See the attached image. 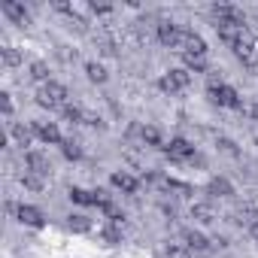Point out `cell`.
Masks as SVG:
<instances>
[{
    "instance_id": "obj_36",
    "label": "cell",
    "mask_w": 258,
    "mask_h": 258,
    "mask_svg": "<svg viewBox=\"0 0 258 258\" xmlns=\"http://www.w3.org/2000/svg\"><path fill=\"white\" fill-rule=\"evenodd\" d=\"M252 115H255V118H258V103H255V106H252Z\"/></svg>"
},
{
    "instance_id": "obj_14",
    "label": "cell",
    "mask_w": 258,
    "mask_h": 258,
    "mask_svg": "<svg viewBox=\"0 0 258 258\" xmlns=\"http://www.w3.org/2000/svg\"><path fill=\"white\" fill-rule=\"evenodd\" d=\"M109 185L118 188L121 195H134V191L140 188V179H137L134 173H127V170H115V173L109 176Z\"/></svg>"
},
{
    "instance_id": "obj_27",
    "label": "cell",
    "mask_w": 258,
    "mask_h": 258,
    "mask_svg": "<svg viewBox=\"0 0 258 258\" xmlns=\"http://www.w3.org/2000/svg\"><path fill=\"white\" fill-rule=\"evenodd\" d=\"M164 258H191V249L185 243H167L164 246Z\"/></svg>"
},
{
    "instance_id": "obj_19",
    "label": "cell",
    "mask_w": 258,
    "mask_h": 258,
    "mask_svg": "<svg viewBox=\"0 0 258 258\" xmlns=\"http://www.w3.org/2000/svg\"><path fill=\"white\" fill-rule=\"evenodd\" d=\"M191 219H195V222H201V225H210V222H216L213 204H207V201H201V204H191Z\"/></svg>"
},
{
    "instance_id": "obj_15",
    "label": "cell",
    "mask_w": 258,
    "mask_h": 258,
    "mask_svg": "<svg viewBox=\"0 0 258 258\" xmlns=\"http://www.w3.org/2000/svg\"><path fill=\"white\" fill-rule=\"evenodd\" d=\"M231 52L237 55V61H240V64H246V67H258V52H255V43H252L249 37H246V40H240Z\"/></svg>"
},
{
    "instance_id": "obj_34",
    "label": "cell",
    "mask_w": 258,
    "mask_h": 258,
    "mask_svg": "<svg viewBox=\"0 0 258 258\" xmlns=\"http://www.w3.org/2000/svg\"><path fill=\"white\" fill-rule=\"evenodd\" d=\"M164 188L179 191V195H191V185H185V182H179V179H164Z\"/></svg>"
},
{
    "instance_id": "obj_35",
    "label": "cell",
    "mask_w": 258,
    "mask_h": 258,
    "mask_svg": "<svg viewBox=\"0 0 258 258\" xmlns=\"http://www.w3.org/2000/svg\"><path fill=\"white\" fill-rule=\"evenodd\" d=\"M88 10H91L94 16H106V13H112V7H97V4H91Z\"/></svg>"
},
{
    "instance_id": "obj_5",
    "label": "cell",
    "mask_w": 258,
    "mask_h": 258,
    "mask_svg": "<svg viewBox=\"0 0 258 258\" xmlns=\"http://www.w3.org/2000/svg\"><path fill=\"white\" fill-rule=\"evenodd\" d=\"M0 13H4L16 28H28L31 25V13L22 0H0Z\"/></svg>"
},
{
    "instance_id": "obj_31",
    "label": "cell",
    "mask_w": 258,
    "mask_h": 258,
    "mask_svg": "<svg viewBox=\"0 0 258 258\" xmlns=\"http://www.w3.org/2000/svg\"><path fill=\"white\" fill-rule=\"evenodd\" d=\"M243 219H246V231L258 240V210H252V213H240Z\"/></svg>"
},
{
    "instance_id": "obj_16",
    "label": "cell",
    "mask_w": 258,
    "mask_h": 258,
    "mask_svg": "<svg viewBox=\"0 0 258 258\" xmlns=\"http://www.w3.org/2000/svg\"><path fill=\"white\" fill-rule=\"evenodd\" d=\"M25 167L31 170V173H37V176H46L52 167H49V158L43 155V152H37V149H31V152H25Z\"/></svg>"
},
{
    "instance_id": "obj_18",
    "label": "cell",
    "mask_w": 258,
    "mask_h": 258,
    "mask_svg": "<svg viewBox=\"0 0 258 258\" xmlns=\"http://www.w3.org/2000/svg\"><path fill=\"white\" fill-rule=\"evenodd\" d=\"M140 140H143L146 146H158V149L167 146V143H164V134H161V127H155V124H143V127H140Z\"/></svg>"
},
{
    "instance_id": "obj_10",
    "label": "cell",
    "mask_w": 258,
    "mask_h": 258,
    "mask_svg": "<svg viewBox=\"0 0 258 258\" xmlns=\"http://www.w3.org/2000/svg\"><path fill=\"white\" fill-rule=\"evenodd\" d=\"M179 237H182V243H185L191 252H210V246H213V240H210L204 231H198V228H182Z\"/></svg>"
},
{
    "instance_id": "obj_9",
    "label": "cell",
    "mask_w": 258,
    "mask_h": 258,
    "mask_svg": "<svg viewBox=\"0 0 258 258\" xmlns=\"http://www.w3.org/2000/svg\"><path fill=\"white\" fill-rule=\"evenodd\" d=\"M16 219L25 225V228H43L46 225V213L34 204H19L16 207Z\"/></svg>"
},
{
    "instance_id": "obj_24",
    "label": "cell",
    "mask_w": 258,
    "mask_h": 258,
    "mask_svg": "<svg viewBox=\"0 0 258 258\" xmlns=\"http://www.w3.org/2000/svg\"><path fill=\"white\" fill-rule=\"evenodd\" d=\"M182 64H185V70L188 73H207V58H201V55H182Z\"/></svg>"
},
{
    "instance_id": "obj_33",
    "label": "cell",
    "mask_w": 258,
    "mask_h": 258,
    "mask_svg": "<svg viewBox=\"0 0 258 258\" xmlns=\"http://www.w3.org/2000/svg\"><path fill=\"white\" fill-rule=\"evenodd\" d=\"M82 124H88V127H97V131H106V121L97 115V112H85V121Z\"/></svg>"
},
{
    "instance_id": "obj_2",
    "label": "cell",
    "mask_w": 258,
    "mask_h": 258,
    "mask_svg": "<svg viewBox=\"0 0 258 258\" xmlns=\"http://www.w3.org/2000/svg\"><path fill=\"white\" fill-rule=\"evenodd\" d=\"M207 94H210V100H213L216 106H225V109H243V100H240L237 88H231L228 82H216V79H210Z\"/></svg>"
},
{
    "instance_id": "obj_13",
    "label": "cell",
    "mask_w": 258,
    "mask_h": 258,
    "mask_svg": "<svg viewBox=\"0 0 258 258\" xmlns=\"http://www.w3.org/2000/svg\"><path fill=\"white\" fill-rule=\"evenodd\" d=\"M207 40L201 37V34H195L191 28H185V34H182V55H201V58H207Z\"/></svg>"
},
{
    "instance_id": "obj_29",
    "label": "cell",
    "mask_w": 258,
    "mask_h": 258,
    "mask_svg": "<svg viewBox=\"0 0 258 258\" xmlns=\"http://www.w3.org/2000/svg\"><path fill=\"white\" fill-rule=\"evenodd\" d=\"M22 185H25L28 191H43V176H37V173L25 170V176H22Z\"/></svg>"
},
{
    "instance_id": "obj_8",
    "label": "cell",
    "mask_w": 258,
    "mask_h": 258,
    "mask_svg": "<svg viewBox=\"0 0 258 258\" xmlns=\"http://www.w3.org/2000/svg\"><path fill=\"white\" fill-rule=\"evenodd\" d=\"M34 137L46 146H61L64 137H61V127L55 121H34Z\"/></svg>"
},
{
    "instance_id": "obj_32",
    "label": "cell",
    "mask_w": 258,
    "mask_h": 258,
    "mask_svg": "<svg viewBox=\"0 0 258 258\" xmlns=\"http://www.w3.org/2000/svg\"><path fill=\"white\" fill-rule=\"evenodd\" d=\"M0 103H4V115H7V118H13V112H16L13 94H10V91H0Z\"/></svg>"
},
{
    "instance_id": "obj_7",
    "label": "cell",
    "mask_w": 258,
    "mask_h": 258,
    "mask_svg": "<svg viewBox=\"0 0 258 258\" xmlns=\"http://www.w3.org/2000/svg\"><path fill=\"white\" fill-rule=\"evenodd\" d=\"M216 34L225 46H237L240 40H246V25H237V22H216Z\"/></svg>"
},
{
    "instance_id": "obj_17",
    "label": "cell",
    "mask_w": 258,
    "mask_h": 258,
    "mask_svg": "<svg viewBox=\"0 0 258 258\" xmlns=\"http://www.w3.org/2000/svg\"><path fill=\"white\" fill-rule=\"evenodd\" d=\"M207 195H210V198H234V185H231L228 176H210Z\"/></svg>"
},
{
    "instance_id": "obj_6",
    "label": "cell",
    "mask_w": 258,
    "mask_h": 258,
    "mask_svg": "<svg viewBox=\"0 0 258 258\" xmlns=\"http://www.w3.org/2000/svg\"><path fill=\"white\" fill-rule=\"evenodd\" d=\"M182 34H185V28L176 25V22H161L158 25V43L167 46V49H179L182 52Z\"/></svg>"
},
{
    "instance_id": "obj_30",
    "label": "cell",
    "mask_w": 258,
    "mask_h": 258,
    "mask_svg": "<svg viewBox=\"0 0 258 258\" xmlns=\"http://www.w3.org/2000/svg\"><path fill=\"white\" fill-rule=\"evenodd\" d=\"M216 146H219L225 155H231V158H240V149H237V143H234V140H228V137H219V140H216Z\"/></svg>"
},
{
    "instance_id": "obj_11",
    "label": "cell",
    "mask_w": 258,
    "mask_h": 258,
    "mask_svg": "<svg viewBox=\"0 0 258 258\" xmlns=\"http://www.w3.org/2000/svg\"><path fill=\"white\" fill-rule=\"evenodd\" d=\"M10 134H13V140H16V146H22L25 152H31V146H34V124H25V121H13L10 124Z\"/></svg>"
},
{
    "instance_id": "obj_3",
    "label": "cell",
    "mask_w": 258,
    "mask_h": 258,
    "mask_svg": "<svg viewBox=\"0 0 258 258\" xmlns=\"http://www.w3.org/2000/svg\"><path fill=\"white\" fill-rule=\"evenodd\" d=\"M191 85V73L185 70V67H173V70H167L161 79H158V88L164 91V94H179V91H185Z\"/></svg>"
},
{
    "instance_id": "obj_12",
    "label": "cell",
    "mask_w": 258,
    "mask_h": 258,
    "mask_svg": "<svg viewBox=\"0 0 258 258\" xmlns=\"http://www.w3.org/2000/svg\"><path fill=\"white\" fill-rule=\"evenodd\" d=\"M213 19L216 22H237V25H246V16H243V10L240 7H234V4H213Z\"/></svg>"
},
{
    "instance_id": "obj_1",
    "label": "cell",
    "mask_w": 258,
    "mask_h": 258,
    "mask_svg": "<svg viewBox=\"0 0 258 258\" xmlns=\"http://www.w3.org/2000/svg\"><path fill=\"white\" fill-rule=\"evenodd\" d=\"M67 100H70V91H67V85L64 82H46V85H40V91H37V103L43 106V109H64L67 106Z\"/></svg>"
},
{
    "instance_id": "obj_4",
    "label": "cell",
    "mask_w": 258,
    "mask_h": 258,
    "mask_svg": "<svg viewBox=\"0 0 258 258\" xmlns=\"http://www.w3.org/2000/svg\"><path fill=\"white\" fill-rule=\"evenodd\" d=\"M164 155H167L170 161H176V164H182V161H195V158H198L195 146H191L185 137H173V140L164 146Z\"/></svg>"
},
{
    "instance_id": "obj_23",
    "label": "cell",
    "mask_w": 258,
    "mask_h": 258,
    "mask_svg": "<svg viewBox=\"0 0 258 258\" xmlns=\"http://www.w3.org/2000/svg\"><path fill=\"white\" fill-rule=\"evenodd\" d=\"M100 237L109 243V246H115V243H121V222H106L103 228H100Z\"/></svg>"
},
{
    "instance_id": "obj_28",
    "label": "cell",
    "mask_w": 258,
    "mask_h": 258,
    "mask_svg": "<svg viewBox=\"0 0 258 258\" xmlns=\"http://www.w3.org/2000/svg\"><path fill=\"white\" fill-rule=\"evenodd\" d=\"M61 115H64L67 121H76V124L85 121V109H79V106H73V103H67V106L61 109Z\"/></svg>"
},
{
    "instance_id": "obj_26",
    "label": "cell",
    "mask_w": 258,
    "mask_h": 258,
    "mask_svg": "<svg viewBox=\"0 0 258 258\" xmlns=\"http://www.w3.org/2000/svg\"><path fill=\"white\" fill-rule=\"evenodd\" d=\"M61 155H64L67 161H82V146H79L76 140H64V143H61Z\"/></svg>"
},
{
    "instance_id": "obj_25",
    "label": "cell",
    "mask_w": 258,
    "mask_h": 258,
    "mask_svg": "<svg viewBox=\"0 0 258 258\" xmlns=\"http://www.w3.org/2000/svg\"><path fill=\"white\" fill-rule=\"evenodd\" d=\"M31 79L40 82V85L52 82V79H49V64H46V61H31Z\"/></svg>"
},
{
    "instance_id": "obj_21",
    "label": "cell",
    "mask_w": 258,
    "mask_h": 258,
    "mask_svg": "<svg viewBox=\"0 0 258 258\" xmlns=\"http://www.w3.org/2000/svg\"><path fill=\"white\" fill-rule=\"evenodd\" d=\"M85 76H88L91 82H97V85H103V82L109 79V73H106V67H103L100 61H88V64H85Z\"/></svg>"
},
{
    "instance_id": "obj_22",
    "label": "cell",
    "mask_w": 258,
    "mask_h": 258,
    "mask_svg": "<svg viewBox=\"0 0 258 258\" xmlns=\"http://www.w3.org/2000/svg\"><path fill=\"white\" fill-rule=\"evenodd\" d=\"M0 61H4V67H19L25 61V55L16 46H0Z\"/></svg>"
},
{
    "instance_id": "obj_20",
    "label": "cell",
    "mask_w": 258,
    "mask_h": 258,
    "mask_svg": "<svg viewBox=\"0 0 258 258\" xmlns=\"http://www.w3.org/2000/svg\"><path fill=\"white\" fill-rule=\"evenodd\" d=\"M67 228H70L73 234H88V231H91V219L82 216V213H70V216H67Z\"/></svg>"
}]
</instances>
